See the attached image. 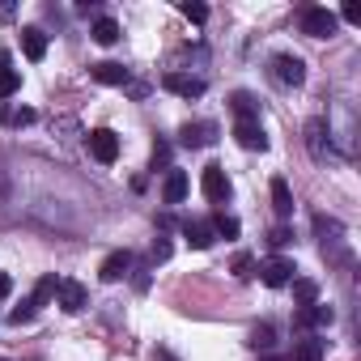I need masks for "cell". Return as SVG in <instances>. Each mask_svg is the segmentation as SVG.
Wrapping results in <instances>:
<instances>
[{
  "mask_svg": "<svg viewBox=\"0 0 361 361\" xmlns=\"http://www.w3.org/2000/svg\"><path fill=\"white\" fill-rule=\"evenodd\" d=\"M336 13L331 9H319V5H310V9H302V35H310V39H331L336 35Z\"/></svg>",
  "mask_w": 361,
  "mask_h": 361,
  "instance_id": "1",
  "label": "cell"
},
{
  "mask_svg": "<svg viewBox=\"0 0 361 361\" xmlns=\"http://www.w3.org/2000/svg\"><path fill=\"white\" fill-rule=\"evenodd\" d=\"M272 77L281 81V85H302L306 81V64H302V56H293V51H276L272 56Z\"/></svg>",
  "mask_w": 361,
  "mask_h": 361,
  "instance_id": "2",
  "label": "cell"
},
{
  "mask_svg": "<svg viewBox=\"0 0 361 361\" xmlns=\"http://www.w3.org/2000/svg\"><path fill=\"white\" fill-rule=\"evenodd\" d=\"M293 276H298V268H293V259H285V255H272V259L259 264V281H264L268 289H285Z\"/></svg>",
  "mask_w": 361,
  "mask_h": 361,
  "instance_id": "3",
  "label": "cell"
},
{
  "mask_svg": "<svg viewBox=\"0 0 361 361\" xmlns=\"http://www.w3.org/2000/svg\"><path fill=\"white\" fill-rule=\"evenodd\" d=\"M200 192H204V200H213V204L230 200V178H226V170H221L217 161L200 170Z\"/></svg>",
  "mask_w": 361,
  "mask_h": 361,
  "instance_id": "4",
  "label": "cell"
},
{
  "mask_svg": "<svg viewBox=\"0 0 361 361\" xmlns=\"http://www.w3.org/2000/svg\"><path fill=\"white\" fill-rule=\"evenodd\" d=\"M306 149L314 161H327L331 157V132H327V119H306Z\"/></svg>",
  "mask_w": 361,
  "mask_h": 361,
  "instance_id": "5",
  "label": "cell"
},
{
  "mask_svg": "<svg viewBox=\"0 0 361 361\" xmlns=\"http://www.w3.org/2000/svg\"><path fill=\"white\" fill-rule=\"evenodd\" d=\"M161 85L170 94H178V98H204V90H209V81L204 77H192V73H166Z\"/></svg>",
  "mask_w": 361,
  "mask_h": 361,
  "instance_id": "6",
  "label": "cell"
},
{
  "mask_svg": "<svg viewBox=\"0 0 361 361\" xmlns=\"http://www.w3.org/2000/svg\"><path fill=\"white\" fill-rule=\"evenodd\" d=\"M90 153H94V161L111 166V161L119 157V136H115L111 128H94V132H90Z\"/></svg>",
  "mask_w": 361,
  "mask_h": 361,
  "instance_id": "7",
  "label": "cell"
},
{
  "mask_svg": "<svg viewBox=\"0 0 361 361\" xmlns=\"http://www.w3.org/2000/svg\"><path fill=\"white\" fill-rule=\"evenodd\" d=\"M178 140H183L188 149H204V145H213V140H217V123H213V119L183 123V128H178Z\"/></svg>",
  "mask_w": 361,
  "mask_h": 361,
  "instance_id": "8",
  "label": "cell"
},
{
  "mask_svg": "<svg viewBox=\"0 0 361 361\" xmlns=\"http://www.w3.org/2000/svg\"><path fill=\"white\" fill-rule=\"evenodd\" d=\"M234 140L243 149H251V153H264L268 149V136H264V123L259 119H238L234 123Z\"/></svg>",
  "mask_w": 361,
  "mask_h": 361,
  "instance_id": "9",
  "label": "cell"
},
{
  "mask_svg": "<svg viewBox=\"0 0 361 361\" xmlns=\"http://www.w3.org/2000/svg\"><path fill=\"white\" fill-rule=\"evenodd\" d=\"M132 268H136V255H132V251H111V255L102 259L98 276H102V281L111 285V281H123V276H128Z\"/></svg>",
  "mask_w": 361,
  "mask_h": 361,
  "instance_id": "10",
  "label": "cell"
},
{
  "mask_svg": "<svg viewBox=\"0 0 361 361\" xmlns=\"http://www.w3.org/2000/svg\"><path fill=\"white\" fill-rule=\"evenodd\" d=\"M327 323H331V306H323V302L298 306V314H293V327L298 331H314V327H327Z\"/></svg>",
  "mask_w": 361,
  "mask_h": 361,
  "instance_id": "11",
  "label": "cell"
},
{
  "mask_svg": "<svg viewBox=\"0 0 361 361\" xmlns=\"http://www.w3.org/2000/svg\"><path fill=\"white\" fill-rule=\"evenodd\" d=\"M56 293H60V306H64L68 314H81V310H85V285H81V281H64V276H60Z\"/></svg>",
  "mask_w": 361,
  "mask_h": 361,
  "instance_id": "12",
  "label": "cell"
},
{
  "mask_svg": "<svg viewBox=\"0 0 361 361\" xmlns=\"http://www.w3.org/2000/svg\"><path fill=\"white\" fill-rule=\"evenodd\" d=\"M183 238H188V247H196V251H209L213 247V226L209 221H183Z\"/></svg>",
  "mask_w": 361,
  "mask_h": 361,
  "instance_id": "13",
  "label": "cell"
},
{
  "mask_svg": "<svg viewBox=\"0 0 361 361\" xmlns=\"http://www.w3.org/2000/svg\"><path fill=\"white\" fill-rule=\"evenodd\" d=\"M323 353H327V344L319 336H302L293 344V357H285V361H323Z\"/></svg>",
  "mask_w": 361,
  "mask_h": 361,
  "instance_id": "14",
  "label": "cell"
},
{
  "mask_svg": "<svg viewBox=\"0 0 361 361\" xmlns=\"http://www.w3.org/2000/svg\"><path fill=\"white\" fill-rule=\"evenodd\" d=\"M183 196H188V174L183 170H170L166 174V188H161V200L166 204H183Z\"/></svg>",
  "mask_w": 361,
  "mask_h": 361,
  "instance_id": "15",
  "label": "cell"
},
{
  "mask_svg": "<svg viewBox=\"0 0 361 361\" xmlns=\"http://www.w3.org/2000/svg\"><path fill=\"white\" fill-rule=\"evenodd\" d=\"M22 51H26V60H43L47 56V35L39 26H26L22 30Z\"/></svg>",
  "mask_w": 361,
  "mask_h": 361,
  "instance_id": "16",
  "label": "cell"
},
{
  "mask_svg": "<svg viewBox=\"0 0 361 361\" xmlns=\"http://www.w3.org/2000/svg\"><path fill=\"white\" fill-rule=\"evenodd\" d=\"M90 73H94V81H102V85H128V68L115 64V60H102V64H94Z\"/></svg>",
  "mask_w": 361,
  "mask_h": 361,
  "instance_id": "17",
  "label": "cell"
},
{
  "mask_svg": "<svg viewBox=\"0 0 361 361\" xmlns=\"http://www.w3.org/2000/svg\"><path fill=\"white\" fill-rule=\"evenodd\" d=\"M230 106H234V115H238V119H259V98H255V94H247V90L230 94Z\"/></svg>",
  "mask_w": 361,
  "mask_h": 361,
  "instance_id": "18",
  "label": "cell"
},
{
  "mask_svg": "<svg viewBox=\"0 0 361 361\" xmlns=\"http://www.w3.org/2000/svg\"><path fill=\"white\" fill-rule=\"evenodd\" d=\"M272 209H276V217H289L293 213V192H289L285 178H272Z\"/></svg>",
  "mask_w": 361,
  "mask_h": 361,
  "instance_id": "19",
  "label": "cell"
},
{
  "mask_svg": "<svg viewBox=\"0 0 361 361\" xmlns=\"http://www.w3.org/2000/svg\"><path fill=\"white\" fill-rule=\"evenodd\" d=\"M289 285H293V302H298V306H314V302H319V285H314L310 276H293Z\"/></svg>",
  "mask_w": 361,
  "mask_h": 361,
  "instance_id": "20",
  "label": "cell"
},
{
  "mask_svg": "<svg viewBox=\"0 0 361 361\" xmlns=\"http://www.w3.org/2000/svg\"><path fill=\"white\" fill-rule=\"evenodd\" d=\"M56 285H60V276H56V272H47V276H39V285H35V293H30V302H35V310H39V306H47V302L56 298Z\"/></svg>",
  "mask_w": 361,
  "mask_h": 361,
  "instance_id": "21",
  "label": "cell"
},
{
  "mask_svg": "<svg viewBox=\"0 0 361 361\" xmlns=\"http://www.w3.org/2000/svg\"><path fill=\"white\" fill-rule=\"evenodd\" d=\"M90 35H94V43H102V47H111V43L119 39V22H115V18H98Z\"/></svg>",
  "mask_w": 361,
  "mask_h": 361,
  "instance_id": "22",
  "label": "cell"
},
{
  "mask_svg": "<svg viewBox=\"0 0 361 361\" xmlns=\"http://www.w3.org/2000/svg\"><path fill=\"white\" fill-rule=\"evenodd\" d=\"M314 234H319V238H323V247H327V243H336V238L344 234V221H336V217H323V213H319V217H314Z\"/></svg>",
  "mask_w": 361,
  "mask_h": 361,
  "instance_id": "23",
  "label": "cell"
},
{
  "mask_svg": "<svg viewBox=\"0 0 361 361\" xmlns=\"http://www.w3.org/2000/svg\"><path fill=\"white\" fill-rule=\"evenodd\" d=\"M247 344H251V348H264V353H268V348L276 344V327H272V323H259V327H251Z\"/></svg>",
  "mask_w": 361,
  "mask_h": 361,
  "instance_id": "24",
  "label": "cell"
},
{
  "mask_svg": "<svg viewBox=\"0 0 361 361\" xmlns=\"http://www.w3.org/2000/svg\"><path fill=\"white\" fill-rule=\"evenodd\" d=\"M209 226H213V234H221V238H238V221H234V217H226V213H217Z\"/></svg>",
  "mask_w": 361,
  "mask_h": 361,
  "instance_id": "25",
  "label": "cell"
},
{
  "mask_svg": "<svg viewBox=\"0 0 361 361\" xmlns=\"http://www.w3.org/2000/svg\"><path fill=\"white\" fill-rule=\"evenodd\" d=\"M35 314H39V310H35V302H30V298H26V302H22V306H18V310H9V323H13V327H22V323H30V319H35Z\"/></svg>",
  "mask_w": 361,
  "mask_h": 361,
  "instance_id": "26",
  "label": "cell"
},
{
  "mask_svg": "<svg viewBox=\"0 0 361 361\" xmlns=\"http://www.w3.org/2000/svg\"><path fill=\"white\" fill-rule=\"evenodd\" d=\"M18 85H22V77H18L13 68H9V73H0V98H13Z\"/></svg>",
  "mask_w": 361,
  "mask_h": 361,
  "instance_id": "27",
  "label": "cell"
},
{
  "mask_svg": "<svg viewBox=\"0 0 361 361\" xmlns=\"http://www.w3.org/2000/svg\"><path fill=\"white\" fill-rule=\"evenodd\" d=\"M183 18L196 22V26H204V22H209V9H204V5H192V0H188V5H183Z\"/></svg>",
  "mask_w": 361,
  "mask_h": 361,
  "instance_id": "28",
  "label": "cell"
},
{
  "mask_svg": "<svg viewBox=\"0 0 361 361\" xmlns=\"http://www.w3.org/2000/svg\"><path fill=\"white\" fill-rule=\"evenodd\" d=\"M234 276H243V281L255 276V259L251 255H234Z\"/></svg>",
  "mask_w": 361,
  "mask_h": 361,
  "instance_id": "29",
  "label": "cell"
},
{
  "mask_svg": "<svg viewBox=\"0 0 361 361\" xmlns=\"http://www.w3.org/2000/svg\"><path fill=\"white\" fill-rule=\"evenodd\" d=\"M9 123L13 128H26V123H35V111L30 106H18V111H9Z\"/></svg>",
  "mask_w": 361,
  "mask_h": 361,
  "instance_id": "30",
  "label": "cell"
},
{
  "mask_svg": "<svg viewBox=\"0 0 361 361\" xmlns=\"http://www.w3.org/2000/svg\"><path fill=\"white\" fill-rule=\"evenodd\" d=\"M157 166H161V170H170V145H166V140L153 149V170H157Z\"/></svg>",
  "mask_w": 361,
  "mask_h": 361,
  "instance_id": "31",
  "label": "cell"
},
{
  "mask_svg": "<svg viewBox=\"0 0 361 361\" xmlns=\"http://www.w3.org/2000/svg\"><path fill=\"white\" fill-rule=\"evenodd\" d=\"M268 243H272V247H289V243H293V230H285V226H276V230L268 234Z\"/></svg>",
  "mask_w": 361,
  "mask_h": 361,
  "instance_id": "32",
  "label": "cell"
},
{
  "mask_svg": "<svg viewBox=\"0 0 361 361\" xmlns=\"http://www.w3.org/2000/svg\"><path fill=\"white\" fill-rule=\"evenodd\" d=\"M153 259H157V264H161V259H170V243H166V238H157V243H153Z\"/></svg>",
  "mask_w": 361,
  "mask_h": 361,
  "instance_id": "33",
  "label": "cell"
},
{
  "mask_svg": "<svg viewBox=\"0 0 361 361\" xmlns=\"http://www.w3.org/2000/svg\"><path fill=\"white\" fill-rule=\"evenodd\" d=\"M13 293V276L9 272H0V298H9Z\"/></svg>",
  "mask_w": 361,
  "mask_h": 361,
  "instance_id": "34",
  "label": "cell"
},
{
  "mask_svg": "<svg viewBox=\"0 0 361 361\" xmlns=\"http://www.w3.org/2000/svg\"><path fill=\"white\" fill-rule=\"evenodd\" d=\"M153 361H178V357H174L170 348H157V353H153Z\"/></svg>",
  "mask_w": 361,
  "mask_h": 361,
  "instance_id": "35",
  "label": "cell"
},
{
  "mask_svg": "<svg viewBox=\"0 0 361 361\" xmlns=\"http://www.w3.org/2000/svg\"><path fill=\"white\" fill-rule=\"evenodd\" d=\"M0 73H9V51H0Z\"/></svg>",
  "mask_w": 361,
  "mask_h": 361,
  "instance_id": "36",
  "label": "cell"
},
{
  "mask_svg": "<svg viewBox=\"0 0 361 361\" xmlns=\"http://www.w3.org/2000/svg\"><path fill=\"white\" fill-rule=\"evenodd\" d=\"M264 361H285V357H264Z\"/></svg>",
  "mask_w": 361,
  "mask_h": 361,
  "instance_id": "37",
  "label": "cell"
},
{
  "mask_svg": "<svg viewBox=\"0 0 361 361\" xmlns=\"http://www.w3.org/2000/svg\"><path fill=\"white\" fill-rule=\"evenodd\" d=\"M0 361H5V357H0Z\"/></svg>",
  "mask_w": 361,
  "mask_h": 361,
  "instance_id": "38",
  "label": "cell"
}]
</instances>
